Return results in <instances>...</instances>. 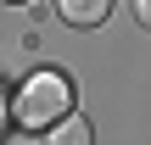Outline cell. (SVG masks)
Instances as JSON below:
<instances>
[{"mask_svg": "<svg viewBox=\"0 0 151 145\" xmlns=\"http://www.w3.org/2000/svg\"><path fill=\"white\" fill-rule=\"evenodd\" d=\"M62 112H73V84L62 73H34L17 101H11V129H28V134H45Z\"/></svg>", "mask_w": 151, "mask_h": 145, "instance_id": "cell-1", "label": "cell"}, {"mask_svg": "<svg viewBox=\"0 0 151 145\" xmlns=\"http://www.w3.org/2000/svg\"><path fill=\"white\" fill-rule=\"evenodd\" d=\"M56 11L67 28H101L112 17V0H56Z\"/></svg>", "mask_w": 151, "mask_h": 145, "instance_id": "cell-2", "label": "cell"}, {"mask_svg": "<svg viewBox=\"0 0 151 145\" xmlns=\"http://www.w3.org/2000/svg\"><path fill=\"white\" fill-rule=\"evenodd\" d=\"M45 140H50V145H90L95 134H90V123H84L78 112H62V117L50 123V134H45Z\"/></svg>", "mask_w": 151, "mask_h": 145, "instance_id": "cell-3", "label": "cell"}, {"mask_svg": "<svg viewBox=\"0 0 151 145\" xmlns=\"http://www.w3.org/2000/svg\"><path fill=\"white\" fill-rule=\"evenodd\" d=\"M6 6H28V0H6Z\"/></svg>", "mask_w": 151, "mask_h": 145, "instance_id": "cell-4", "label": "cell"}]
</instances>
